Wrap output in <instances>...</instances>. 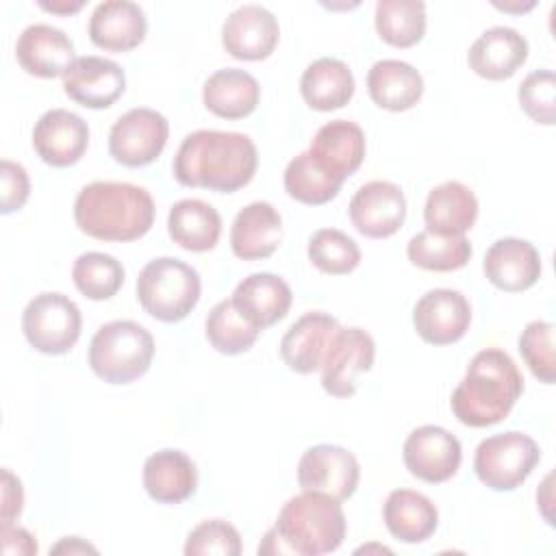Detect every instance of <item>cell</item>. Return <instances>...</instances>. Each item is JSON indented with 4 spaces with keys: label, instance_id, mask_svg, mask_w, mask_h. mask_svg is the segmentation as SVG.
Returning a JSON list of instances; mask_svg holds the SVG:
<instances>
[{
    "label": "cell",
    "instance_id": "cell-1",
    "mask_svg": "<svg viewBox=\"0 0 556 556\" xmlns=\"http://www.w3.org/2000/svg\"><path fill=\"white\" fill-rule=\"evenodd\" d=\"M256 165V146L248 135L195 130L182 139L172 169L185 187L232 193L254 178Z\"/></svg>",
    "mask_w": 556,
    "mask_h": 556
},
{
    "label": "cell",
    "instance_id": "cell-2",
    "mask_svg": "<svg viewBox=\"0 0 556 556\" xmlns=\"http://www.w3.org/2000/svg\"><path fill=\"white\" fill-rule=\"evenodd\" d=\"M521 393L523 376L515 361L504 350L486 348L471 358L450 406L460 424L486 428L506 419Z\"/></svg>",
    "mask_w": 556,
    "mask_h": 556
},
{
    "label": "cell",
    "instance_id": "cell-3",
    "mask_svg": "<svg viewBox=\"0 0 556 556\" xmlns=\"http://www.w3.org/2000/svg\"><path fill=\"white\" fill-rule=\"evenodd\" d=\"M74 222L100 241H135L154 224V200L143 187L98 180L78 191Z\"/></svg>",
    "mask_w": 556,
    "mask_h": 556
},
{
    "label": "cell",
    "instance_id": "cell-4",
    "mask_svg": "<svg viewBox=\"0 0 556 556\" xmlns=\"http://www.w3.org/2000/svg\"><path fill=\"white\" fill-rule=\"evenodd\" d=\"M285 554L319 556L339 549L345 539L348 521L339 500L302 491L285 502L274 523Z\"/></svg>",
    "mask_w": 556,
    "mask_h": 556
},
{
    "label": "cell",
    "instance_id": "cell-5",
    "mask_svg": "<svg viewBox=\"0 0 556 556\" xmlns=\"http://www.w3.org/2000/svg\"><path fill=\"white\" fill-rule=\"evenodd\" d=\"M154 339L132 319H115L96 330L89 343V367L109 384L141 378L152 363Z\"/></svg>",
    "mask_w": 556,
    "mask_h": 556
},
{
    "label": "cell",
    "instance_id": "cell-6",
    "mask_svg": "<svg viewBox=\"0 0 556 556\" xmlns=\"http://www.w3.org/2000/svg\"><path fill=\"white\" fill-rule=\"evenodd\" d=\"M202 282L180 258L159 256L143 265L137 278V300L143 311L165 324L185 319L198 304Z\"/></svg>",
    "mask_w": 556,
    "mask_h": 556
},
{
    "label": "cell",
    "instance_id": "cell-7",
    "mask_svg": "<svg viewBox=\"0 0 556 556\" xmlns=\"http://www.w3.org/2000/svg\"><path fill=\"white\" fill-rule=\"evenodd\" d=\"M539 458L541 450L532 437L508 430L478 443L473 469L478 480L489 489L513 491L528 480Z\"/></svg>",
    "mask_w": 556,
    "mask_h": 556
},
{
    "label": "cell",
    "instance_id": "cell-8",
    "mask_svg": "<svg viewBox=\"0 0 556 556\" xmlns=\"http://www.w3.org/2000/svg\"><path fill=\"white\" fill-rule=\"evenodd\" d=\"M80 308L63 293L46 291L35 295L22 313V332L30 348L59 356L70 352L80 337Z\"/></svg>",
    "mask_w": 556,
    "mask_h": 556
},
{
    "label": "cell",
    "instance_id": "cell-9",
    "mask_svg": "<svg viewBox=\"0 0 556 556\" xmlns=\"http://www.w3.org/2000/svg\"><path fill=\"white\" fill-rule=\"evenodd\" d=\"M169 124L163 113L137 106L126 111L109 132V154L124 167H143L159 159L167 143Z\"/></svg>",
    "mask_w": 556,
    "mask_h": 556
},
{
    "label": "cell",
    "instance_id": "cell-10",
    "mask_svg": "<svg viewBox=\"0 0 556 556\" xmlns=\"http://www.w3.org/2000/svg\"><path fill=\"white\" fill-rule=\"evenodd\" d=\"M376 356V343L363 328L339 326L330 337L321 361V387L332 397H352L356 376L369 371Z\"/></svg>",
    "mask_w": 556,
    "mask_h": 556
},
{
    "label": "cell",
    "instance_id": "cell-11",
    "mask_svg": "<svg viewBox=\"0 0 556 556\" xmlns=\"http://www.w3.org/2000/svg\"><path fill=\"white\" fill-rule=\"evenodd\" d=\"M358 478L361 467L356 456L341 445H313L300 456L298 463V484L302 491L324 493L339 502L354 495Z\"/></svg>",
    "mask_w": 556,
    "mask_h": 556
},
{
    "label": "cell",
    "instance_id": "cell-12",
    "mask_svg": "<svg viewBox=\"0 0 556 556\" xmlns=\"http://www.w3.org/2000/svg\"><path fill=\"white\" fill-rule=\"evenodd\" d=\"M402 458L406 469L430 484L450 480L463 460L460 441L441 426H419L415 428L402 447Z\"/></svg>",
    "mask_w": 556,
    "mask_h": 556
},
{
    "label": "cell",
    "instance_id": "cell-13",
    "mask_svg": "<svg viewBox=\"0 0 556 556\" xmlns=\"http://www.w3.org/2000/svg\"><path fill=\"white\" fill-rule=\"evenodd\" d=\"M471 324L469 300L456 289H430L413 308V326L430 345H450L460 341Z\"/></svg>",
    "mask_w": 556,
    "mask_h": 556
},
{
    "label": "cell",
    "instance_id": "cell-14",
    "mask_svg": "<svg viewBox=\"0 0 556 556\" xmlns=\"http://www.w3.org/2000/svg\"><path fill=\"white\" fill-rule=\"evenodd\" d=\"M404 219L406 198L395 182H365L350 200V222L369 239H387L395 235Z\"/></svg>",
    "mask_w": 556,
    "mask_h": 556
},
{
    "label": "cell",
    "instance_id": "cell-15",
    "mask_svg": "<svg viewBox=\"0 0 556 556\" xmlns=\"http://www.w3.org/2000/svg\"><path fill=\"white\" fill-rule=\"evenodd\" d=\"M87 122L67 109H50L35 122L33 148L39 159L52 167H70L78 163L87 152Z\"/></svg>",
    "mask_w": 556,
    "mask_h": 556
},
{
    "label": "cell",
    "instance_id": "cell-16",
    "mask_svg": "<svg viewBox=\"0 0 556 556\" xmlns=\"http://www.w3.org/2000/svg\"><path fill=\"white\" fill-rule=\"evenodd\" d=\"M278 39V20L261 4H243L235 9L222 26V43L226 52L239 61L267 59L276 50Z\"/></svg>",
    "mask_w": 556,
    "mask_h": 556
},
{
    "label": "cell",
    "instance_id": "cell-17",
    "mask_svg": "<svg viewBox=\"0 0 556 556\" xmlns=\"http://www.w3.org/2000/svg\"><path fill=\"white\" fill-rule=\"evenodd\" d=\"M63 89L80 106L106 109L124 93L126 74L111 59L78 56L63 74Z\"/></svg>",
    "mask_w": 556,
    "mask_h": 556
},
{
    "label": "cell",
    "instance_id": "cell-18",
    "mask_svg": "<svg viewBox=\"0 0 556 556\" xmlns=\"http://www.w3.org/2000/svg\"><path fill=\"white\" fill-rule=\"evenodd\" d=\"M15 59L26 74L37 78L63 76L76 61L72 39L50 24L26 26L17 37Z\"/></svg>",
    "mask_w": 556,
    "mask_h": 556
},
{
    "label": "cell",
    "instance_id": "cell-19",
    "mask_svg": "<svg viewBox=\"0 0 556 556\" xmlns=\"http://www.w3.org/2000/svg\"><path fill=\"white\" fill-rule=\"evenodd\" d=\"M482 269L493 287L508 293H519L539 280L541 256L530 241L504 237L491 243L484 254Z\"/></svg>",
    "mask_w": 556,
    "mask_h": 556
},
{
    "label": "cell",
    "instance_id": "cell-20",
    "mask_svg": "<svg viewBox=\"0 0 556 556\" xmlns=\"http://www.w3.org/2000/svg\"><path fill=\"white\" fill-rule=\"evenodd\" d=\"M528 52V41L519 30L493 26L471 43L467 61L480 78L506 80L526 63Z\"/></svg>",
    "mask_w": 556,
    "mask_h": 556
},
{
    "label": "cell",
    "instance_id": "cell-21",
    "mask_svg": "<svg viewBox=\"0 0 556 556\" xmlns=\"http://www.w3.org/2000/svg\"><path fill=\"white\" fill-rule=\"evenodd\" d=\"M148 20L139 4L128 0L100 2L89 17V39L109 52H128L146 39Z\"/></svg>",
    "mask_w": 556,
    "mask_h": 556
},
{
    "label": "cell",
    "instance_id": "cell-22",
    "mask_svg": "<svg viewBox=\"0 0 556 556\" xmlns=\"http://www.w3.org/2000/svg\"><path fill=\"white\" fill-rule=\"evenodd\" d=\"M230 300L252 326L265 330L289 313L293 293L280 276L256 271L235 287Z\"/></svg>",
    "mask_w": 556,
    "mask_h": 556
},
{
    "label": "cell",
    "instance_id": "cell-23",
    "mask_svg": "<svg viewBox=\"0 0 556 556\" xmlns=\"http://www.w3.org/2000/svg\"><path fill=\"white\" fill-rule=\"evenodd\" d=\"M282 241V217L269 202H250L230 226V248L241 261L271 256Z\"/></svg>",
    "mask_w": 556,
    "mask_h": 556
},
{
    "label": "cell",
    "instance_id": "cell-24",
    "mask_svg": "<svg viewBox=\"0 0 556 556\" xmlns=\"http://www.w3.org/2000/svg\"><path fill=\"white\" fill-rule=\"evenodd\" d=\"M337 328L339 321L328 313H304L291 324L280 341V356L285 365L295 374H311L319 369L330 337Z\"/></svg>",
    "mask_w": 556,
    "mask_h": 556
},
{
    "label": "cell",
    "instance_id": "cell-25",
    "mask_svg": "<svg viewBox=\"0 0 556 556\" xmlns=\"http://www.w3.org/2000/svg\"><path fill=\"white\" fill-rule=\"evenodd\" d=\"M143 489L159 504H180L198 489L195 463L182 450H159L143 463Z\"/></svg>",
    "mask_w": 556,
    "mask_h": 556
},
{
    "label": "cell",
    "instance_id": "cell-26",
    "mask_svg": "<svg viewBox=\"0 0 556 556\" xmlns=\"http://www.w3.org/2000/svg\"><path fill=\"white\" fill-rule=\"evenodd\" d=\"M308 152L328 174L345 180L365 159V132L354 122L332 119L315 132Z\"/></svg>",
    "mask_w": 556,
    "mask_h": 556
},
{
    "label": "cell",
    "instance_id": "cell-27",
    "mask_svg": "<svg viewBox=\"0 0 556 556\" xmlns=\"http://www.w3.org/2000/svg\"><path fill=\"white\" fill-rule=\"evenodd\" d=\"M478 217V200L473 191L458 182L447 180L437 185L424 206L426 230L443 237H460L476 224Z\"/></svg>",
    "mask_w": 556,
    "mask_h": 556
},
{
    "label": "cell",
    "instance_id": "cell-28",
    "mask_svg": "<svg viewBox=\"0 0 556 556\" xmlns=\"http://www.w3.org/2000/svg\"><path fill=\"white\" fill-rule=\"evenodd\" d=\"M202 100L204 106L222 119H243L258 106L261 87L250 72L224 67L206 78Z\"/></svg>",
    "mask_w": 556,
    "mask_h": 556
},
{
    "label": "cell",
    "instance_id": "cell-29",
    "mask_svg": "<svg viewBox=\"0 0 556 556\" xmlns=\"http://www.w3.org/2000/svg\"><path fill=\"white\" fill-rule=\"evenodd\" d=\"M369 98L384 111H408L424 96L421 74L406 61L382 59L367 72Z\"/></svg>",
    "mask_w": 556,
    "mask_h": 556
},
{
    "label": "cell",
    "instance_id": "cell-30",
    "mask_svg": "<svg viewBox=\"0 0 556 556\" xmlns=\"http://www.w3.org/2000/svg\"><path fill=\"white\" fill-rule=\"evenodd\" d=\"M387 530L402 543H424L439 526V510L430 497L413 489H395L382 508Z\"/></svg>",
    "mask_w": 556,
    "mask_h": 556
},
{
    "label": "cell",
    "instance_id": "cell-31",
    "mask_svg": "<svg viewBox=\"0 0 556 556\" xmlns=\"http://www.w3.org/2000/svg\"><path fill=\"white\" fill-rule=\"evenodd\" d=\"M300 93L315 111L326 113L341 109L354 96L352 70L341 59L321 56L304 70L300 78Z\"/></svg>",
    "mask_w": 556,
    "mask_h": 556
},
{
    "label": "cell",
    "instance_id": "cell-32",
    "mask_svg": "<svg viewBox=\"0 0 556 556\" xmlns=\"http://www.w3.org/2000/svg\"><path fill=\"white\" fill-rule=\"evenodd\" d=\"M167 232L182 250L208 252L219 241L222 217L204 200L185 198L169 208Z\"/></svg>",
    "mask_w": 556,
    "mask_h": 556
},
{
    "label": "cell",
    "instance_id": "cell-33",
    "mask_svg": "<svg viewBox=\"0 0 556 556\" xmlns=\"http://www.w3.org/2000/svg\"><path fill=\"white\" fill-rule=\"evenodd\" d=\"M374 24L384 43L410 48L426 35V4L421 0H380Z\"/></svg>",
    "mask_w": 556,
    "mask_h": 556
},
{
    "label": "cell",
    "instance_id": "cell-34",
    "mask_svg": "<svg viewBox=\"0 0 556 556\" xmlns=\"http://www.w3.org/2000/svg\"><path fill=\"white\" fill-rule=\"evenodd\" d=\"M343 180L328 174L311 152H300L285 167V191L308 206H319L337 198Z\"/></svg>",
    "mask_w": 556,
    "mask_h": 556
},
{
    "label": "cell",
    "instance_id": "cell-35",
    "mask_svg": "<svg viewBox=\"0 0 556 556\" xmlns=\"http://www.w3.org/2000/svg\"><path fill=\"white\" fill-rule=\"evenodd\" d=\"M471 243L465 235L460 237H443L428 230L410 237L406 245V256L415 267L428 271H454L469 263Z\"/></svg>",
    "mask_w": 556,
    "mask_h": 556
},
{
    "label": "cell",
    "instance_id": "cell-36",
    "mask_svg": "<svg viewBox=\"0 0 556 556\" xmlns=\"http://www.w3.org/2000/svg\"><path fill=\"white\" fill-rule=\"evenodd\" d=\"M204 330H206L208 343L217 352L228 356L248 352L261 332L237 311L232 300H222L208 311Z\"/></svg>",
    "mask_w": 556,
    "mask_h": 556
},
{
    "label": "cell",
    "instance_id": "cell-37",
    "mask_svg": "<svg viewBox=\"0 0 556 556\" xmlns=\"http://www.w3.org/2000/svg\"><path fill=\"white\" fill-rule=\"evenodd\" d=\"M72 280L89 300H109L124 285V265L104 252H85L74 261Z\"/></svg>",
    "mask_w": 556,
    "mask_h": 556
},
{
    "label": "cell",
    "instance_id": "cell-38",
    "mask_svg": "<svg viewBox=\"0 0 556 556\" xmlns=\"http://www.w3.org/2000/svg\"><path fill=\"white\" fill-rule=\"evenodd\" d=\"M308 261L324 274L343 276L358 267L361 250L352 237L337 228H319L308 239Z\"/></svg>",
    "mask_w": 556,
    "mask_h": 556
},
{
    "label": "cell",
    "instance_id": "cell-39",
    "mask_svg": "<svg viewBox=\"0 0 556 556\" xmlns=\"http://www.w3.org/2000/svg\"><path fill=\"white\" fill-rule=\"evenodd\" d=\"M519 352L534 378L545 384L556 380V352H554V324L534 319L526 324L519 334Z\"/></svg>",
    "mask_w": 556,
    "mask_h": 556
},
{
    "label": "cell",
    "instance_id": "cell-40",
    "mask_svg": "<svg viewBox=\"0 0 556 556\" xmlns=\"http://www.w3.org/2000/svg\"><path fill=\"white\" fill-rule=\"evenodd\" d=\"M554 98H556V76L552 70H536L528 74L517 89V100L523 113L543 126H552L556 119Z\"/></svg>",
    "mask_w": 556,
    "mask_h": 556
},
{
    "label": "cell",
    "instance_id": "cell-41",
    "mask_svg": "<svg viewBox=\"0 0 556 556\" xmlns=\"http://www.w3.org/2000/svg\"><path fill=\"white\" fill-rule=\"evenodd\" d=\"M185 554L187 556H206V554L237 556L241 554L239 530L224 519H206L189 532L185 543Z\"/></svg>",
    "mask_w": 556,
    "mask_h": 556
},
{
    "label": "cell",
    "instance_id": "cell-42",
    "mask_svg": "<svg viewBox=\"0 0 556 556\" xmlns=\"http://www.w3.org/2000/svg\"><path fill=\"white\" fill-rule=\"evenodd\" d=\"M0 182H2V198H0V213L9 215L20 211L30 193V180L24 165L13 163L9 159L0 161Z\"/></svg>",
    "mask_w": 556,
    "mask_h": 556
},
{
    "label": "cell",
    "instance_id": "cell-43",
    "mask_svg": "<svg viewBox=\"0 0 556 556\" xmlns=\"http://www.w3.org/2000/svg\"><path fill=\"white\" fill-rule=\"evenodd\" d=\"M24 504V491L20 478H15L9 469H2V526H11Z\"/></svg>",
    "mask_w": 556,
    "mask_h": 556
},
{
    "label": "cell",
    "instance_id": "cell-44",
    "mask_svg": "<svg viewBox=\"0 0 556 556\" xmlns=\"http://www.w3.org/2000/svg\"><path fill=\"white\" fill-rule=\"evenodd\" d=\"M0 539H2V554L4 556H13V554H37V541L33 539V534L24 528L17 526H2L0 528Z\"/></svg>",
    "mask_w": 556,
    "mask_h": 556
},
{
    "label": "cell",
    "instance_id": "cell-45",
    "mask_svg": "<svg viewBox=\"0 0 556 556\" xmlns=\"http://www.w3.org/2000/svg\"><path fill=\"white\" fill-rule=\"evenodd\" d=\"M59 552H70V554H85L91 552L96 554L98 549L89 543H85L80 536H65L61 543H56L54 547H50V554H59Z\"/></svg>",
    "mask_w": 556,
    "mask_h": 556
},
{
    "label": "cell",
    "instance_id": "cell-46",
    "mask_svg": "<svg viewBox=\"0 0 556 556\" xmlns=\"http://www.w3.org/2000/svg\"><path fill=\"white\" fill-rule=\"evenodd\" d=\"M83 0L78 2H39V7L43 11H50V13H59V15H70V13H76L83 9Z\"/></svg>",
    "mask_w": 556,
    "mask_h": 556
},
{
    "label": "cell",
    "instance_id": "cell-47",
    "mask_svg": "<svg viewBox=\"0 0 556 556\" xmlns=\"http://www.w3.org/2000/svg\"><path fill=\"white\" fill-rule=\"evenodd\" d=\"M493 7H497V9H502V11H510V13H521V11H528V9H532L534 7V2H530V4H526V7H517V4H500V2H493Z\"/></svg>",
    "mask_w": 556,
    "mask_h": 556
},
{
    "label": "cell",
    "instance_id": "cell-48",
    "mask_svg": "<svg viewBox=\"0 0 556 556\" xmlns=\"http://www.w3.org/2000/svg\"><path fill=\"white\" fill-rule=\"evenodd\" d=\"M365 549H371V547H361V549H356V552H365ZM374 549H384V552H391V549H387V547H374Z\"/></svg>",
    "mask_w": 556,
    "mask_h": 556
}]
</instances>
